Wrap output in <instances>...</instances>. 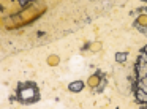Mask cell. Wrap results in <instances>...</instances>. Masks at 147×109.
I'll use <instances>...</instances> for the list:
<instances>
[{
  "label": "cell",
  "mask_w": 147,
  "mask_h": 109,
  "mask_svg": "<svg viewBox=\"0 0 147 109\" xmlns=\"http://www.w3.org/2000/svg\"><path fill=\"white\" fill-rule=\"evenodd\" d=\"M18 98L22 103H35L36 100H40L38 87L33 82H21L18 87Z\"/></svg>",
  "instance_id": "1"
},
{
  "label": "cell",
  "mask_w": 147,
  "mask_h": 109,
  "mask_svg": "<svg viewBox=\"0 0 147 109\" xmlns=\"http://www.w3.org/2000/svg\"><path fill=\"white\" fill-rule=\"evenodd\" d=\"M82 87H84V84L81 82V81L70 84V90H71V92H81V90H82Z\"/></svg>",
  "instance_id": "2"
},
{
  "label": "cell",
  "mask_w": 147,
  "mask_h": 109,
  "mask_svg": "<svg viewBox=\"0 0 147 109\" xmlns=\"http://www.w3.org/2000/svg\"><path fill=\"white\" fill-rule=\"evenodd\" d=\"M117 55H119V57H117V60H119V62H122V60L125 59V55H127V54H117Z\"/></svg>",
  "instance_id": "3"
}]
</instances>
